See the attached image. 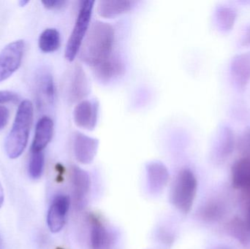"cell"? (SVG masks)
Masks as SVG:
<instances>
[{
  "instance_id": "obj_1",
  "label": "cell",
  "mask_w": 250,
  "mask_h": 249,
  "mask_svg": "<svg viewBox=\"0 0 250 249\" xmlns=\"http://www.w3.org/2000/svg\"><path fill=\"white\" fill-rule=\"evenodd\" d=\"M114 30L109 23L95 20L89 26L79 51L81 59L93 67L112 54Z\"/></svg>"
},
{
  "instance_id": "obj_2",
  "label": "cell",
  "mask_w": 250,
  "mask_h": 249,
  "mask_svg": "<svg viewBox=\"0 0 250 249\" xmlns=\"http://www.w3.org/2000/svg\"><path fill=\"white\" fill-rule=\"evenodd\" d=\"M33 113V105L29 100H23L18 108L13 127L4 143L6 153L10 159L19 157L26 149Z\"/></svg>"
},
{
  "instance_id": "obj_3",
  "label": "cell",
  "mask_w": 250,
  "mask_h": 249,
  "mask_svg": "<svg viewBox=\"0 0 250 249\" xmlns=\"http://www.w3.org/2000/svg\"><path fill=\"white\" fill-rule=\"evenodd\" d=\"M197 187L198 183L193 172L189 169L182 170L172 184L170 203L182 213H189L196 196Z\"/></svg>"
},
{
  "instance_id": "obj_4",
  "label": "cell",
  "mask_w": 250,
  "mask_h": 249,
  "mask_svg": "<svg viewBox=\"0 0 250 249\" xmlns=\"http://www.w3.org/2000/svg\"><path fill=\"white\" fill-rule=\"evenodd\" d=\"M95 1L92 0L82 1L79 15L71 35L69 38L65 49V58L72 61L80 51L81 46L90 26V20Z\"/></svg>"
},
{
  "instance_id": "obj_5",
  "label": "cell",
  "mask_w": 250,
  "mask_h": 249,
  "mask_svg": "<svg viewBox=\"0 0 250 249\" xmlns=\"http://www.w3.org/2000/svg\"><path fill=\"white\" fill-rule=\"evenodd\" d=\"M25 44L19 39L6 45L0 52V83L12 76L20 67Z\"/></svg>"
},
{
  "instance_id": "obj_6",
  "label": "cell",
  "mask_w": 250,
  "mask_h": 249,
  "mask_svg": "<svg viewBox=\"0 0 250 249\" xmlns=\"http://www.w3.org/2000/svg\"><path fill=\"white\" fill-rule=\"evenodd\" d=\"M70 181L73 204L76 209L82 210L86 207L89 199L91 184L89 174L73 165L70 168Z\"/></svg>"
},
{
  "instance_id": "obj_7",
  "label": "cell",
  "mask_w": 250,
  "mask_h": 249,
  "mask_svg": "<svg viewBox=\"0 0 250 249\" xmlns=\"http://www.w3.org/2000/svg\"><path fill=\"white\" fill-rule=\"evenodd\" d=\"M73 147L76 159L80 163L88 165L96 156L99 140L80 132H76L73 134Z\"/></svg>"
},
{
  "instance_id": "obj_8",
  "label": "cell",
  "mask_w": 250,
  "mask_h": 249,
  "mask_svg": "<svg viewBox=\"0 0 250 249\" xmlns=\"http://www.w3.org/2000/svg\"><path fill=\"white\" fill-rule=\"evenodd\" d=\"M70 205V199L67 196L60 194L54 197L47 215V224L51 232L57 233L62 230Z\"/></svg>"
},
{
  "instance_id": "obj_9",
  "label": "cell",
  "mask_w": 250,
  "mask_h": 249,
  "mask_svg": "<svg viewBox=\"0 0 250 249\" xmlns=\"http://www.w3.org/2000/svg\"><path fill=\"white\" fill-rule=\"evenodd\" d=\"M99 114L98 101L82 100L79 102L73 111V118L78 127L85 130L95 128Z\"/></svg>"
},
{
  "instance_id": "obj_10",
  "label": "cell",
  "mask_w": 250,
  "mask_h": 249,
  "mask_svg": "<svg viewBox=\"0 0 250 249\" xmlns=\"http://www.w3.org/2000/svg\"><path fill=\"white\" fill-rule=\"evenodd\" d=\"M92 69L98 80L102 83H108L124 73L125 64L118 55L111 54Z\"/></svg>"
},
{
  "instance_id": "obj_11",
  "label": "cell",
  "mask_w": 250,
  "mask_h": 249,
  "mask_svg": "<svg viewBox=\"0 0 250 249\" xmlns=\"http://www.w3.org/2000/svg\"><path fill=\"white\" fill-rule=\"evenodd\" d=\"M230 75L236 89L245 90L250 81V51L235 56L230 62Z\"/></svg>"
},
{
  "instance_id": "obj_12",
  "label": "cell",
  "mask_w": 250,
  "mask_h": 249,
  "mask_svg": "<svg viewBox=\"0 0 250 249\" xmlns=\"http://www.w3.org/2000/svg\"><path fill=\"white\" fill-rule=\"evenodd\" d=\"M147 181L150 192L160 194L167 186L169 172L164 164L153 161L146 165Z\"/></svg>"
},
{
  "instance_id": "obj_13",
  "label": "cell",
  "mask_w": 250,
  "mask_h": 249,
  "mask_svg": "<svg viewBox=\"0 0 250 249\" xmlns=\"http://www.w3.org/2000/svg\"><path fill=\"white\" fill-rule=\"evenodd\" d=\"M89 222L91 225L90 242L92 249H111L114 243L112 233L94 215L89 217Z\"/></svg>"
},
{
  "instance_id": "obj_14",
  "label": "cell",
  "mask_w": 250,
  "mask_h": 249,
  "mask_svg": "<svg viewBox=\"0 0 250 249\" xmlns=\"http://www.w3.org/2000/svg\"><path fill=\"white\" fill-rule=\"evenodd\" d=\"M54 133V122L48 116H43L37 123L31 152H42L51 142Z\"/></svg>"
},
{
  "instance_id": "obj_15",
  "label": "cell",
  "mask_w": 250,
  "mask_h": 249,
  "mask_svg": "<svg viewBox=\"0 0 250 249\" xmlns=\"http://www.w3.org/2000/svg\"><path fill=\"white\" fill-rule=\"evenodd\" d=\"M89 85L82 66L76 65L69 86V96L73 102H81L89 94Z\"/></svg>"
},
{
  "instance_id": "obj_16",
  "label": "cell",
  "mask_w": 250,
  "mask_h": 249,
  "mask_svg": "<svg viewBox=\"0 0 250 249\" xmlns=\"http://www.w3.org/2000/svg\"><path fill=\"white\" fill-rule=\"evenodd\" d=\"M231 175L233 188L246 190L250 194V156H245L233 164Z\"/></svg>"
},
{
  "instance_id": "obj_17",
  "label": "cell",
  "mask_w": 250,
  "mask_h": 249,
  "mask_svg": "<svg viewBox=\"0 0 250 249\" xmlns=\"http://www.w3.org/2000/svg\"><path fill=\"white\" fill-rule=\"evenodd\" d=\"M236 140L231 128L228 126H222L216 135L215 153L220 159H226L233 152Z\"/></svg>"
},
{
  "instance_id": "obj_18",
  "label": "cell",
  "mask_w": 250,
  "mask_h": 249,
  "mask_svg": "<svg viewBox=\"0 0 250 249\" xmlns=\"http://www.w3.org/2000/svg\"><path fill=\"white\" fill-rule=\"evenodd\" d=\"M237 18L234 9L228 6H219L214 12V21L220 32L227 33L233 29Z\"/></svg>"
},
{
  "instance_id": "obj_19",
  "label": "cell",
  "mask_w": 250,
  "mask_h": 249,
  "mask_svg": "<svg viewBox=\"0 0 250 249\" xmlns=\"http://www.w3.org/2000/svg\"><path fill=\"white\" fill-rule=\"evenodd\" d=\"M132 1L101 0L98 2L97 11L104 18H112L126 13L132 8Z\"/></svg>"
},
{
  "instance_id": "obj_20",
  "label": "cell",
  "mask_w": 250,
  "mask_h": 249,
  "mask_svg": "<svg viewBox=\"0 0 250 249\" xmlns=\"http://www.w3.org/2000/svg\"><path fill=\"white\" fill-rule=\"evenodd\" d=\"M229 234L239 242L246 247H250V228L246 220L234 218L228 225Z\"/></svg>"
},
{
  "instance_id": "obj_21",
  "label": "cell",
  "mask_w": 250,
  "mask_h": 249,
  "mask_svg": "<svg viewBox=\"0 0 250 249\" xmlns=\"http://www.w3.org/2000/svg\"><path fill=\"white\" fill-rule=\"evenodd\" d=\"M40 49L44 53L57 51L60 45V32L54 28H48L41 33L38 40Z\"/></svg>"
},
{
  "instance_id": "obj_22",
  "label": "cell",
  "mask_w": 250,
  "mask_h": 249,
  "mask_svg": "<svg viewBox=\"0 0 250 249\" xmlns=\"http://www.w3.org/2000/svg\"><path fill=\"white\" fill-rule=\"evenodd\" d=\"M38 87L40 93L49 102H52L55 97V86L52 76L49 72L41 71L38 76Z\"/></svg>"
},
{
  "instance_id": "obj_23",
  "label": "cell",
  "mask_w": 250,
  "mask_h": 249,
  "mask_svg": "<svg viewBox=\"0 0 250 249\" xmlns=\"http://www.w3.org/2000/svg\"><path fill=\"white\" fill-rule=\"evenodd\" d=\"M44 165L45 156L43 152H31L28 168L29 176L32 179H39L43 172Z\"/></svg>"
},
{
  "instance_id": "obj_24",
  "label": "cell",
  "mask_w": 250,
  "mask_h": 249,
  "mask_svg": "<svg viewBox=\"0 0 250 249\" xmlns=\"http://www.w3.org/2000/svg\"><path fill=\"white\" fill-rule=\"evenodd\" d=\"M222 214H223V209L221 206H219L218 203H214V202H209L204 205L199 212L201 219L208 222L217 220Z\"/></svg>"
},
{
  "instance_id": "obj_25",
  "label": "cell",
  "mask_w": 250,
  "mask_h": 249,
  "mask_svg": "<svg viewBox=\"0 0 250 249\" xmlns=\"http://www.w3.org/2000/svg\"><path fill=\"white\" fill-rule=\"evenodd\" d=\"M236 146L242 153H250V127L245 129L238 137Z\"/></svg>"
},
{
  "instance_id": "obj_26",
  "label": "cell",
  "mask_w": 250,
  "mask_h": 249,
  "mask_svg": "<svg viewBox=\"0 0 250 249\" xmlns=\"http://www.w3.org/2000/svg\"><path fill=\"white\" fill-rule=\"evenodd\" d=\"M19 95L15 92H10V91H0V104L16 102L19 100Z\"/></svg>"
},
{
  "instance_id": "obj_27",
  "label": "cell",
  "mask_w": 250,
  "mask_h": 249,
  "mask_svg": "<svg viewBox=\"0 0 250 249\" xmlns=\"http://www.w3.org/2000/svg\"><path fill=\"white\" fill-rule=\"evenodd\" d=\"M10 112L7 108L0 106V130H3L8 122Z\"/></svg>"
},
{
  "instance_id": "obj_28",
  "label": "cell",
  "mask_w": 250,
  "mask_h": 249,
  "mask_svg": "<svg viewBox=\"0 0 250 249\" xmlns=\"http://www.w3.org/2000/svg\"><path fill=\"white\" fill-rule=\"evenodd\" d=\"M42 4L46 8L54 10V9H60L65 4L66 1L64 0H49V1H42Z\"/></svg>"
},
{
  "instance_id": "obj_29",
  "label": "cell",
  "mask_w": 250,
  "mask_h": 249,
  "mask_svg": "<svg viewBox=\"0 0 250 249\" xmlns=\"http://www.w3.org/2000/svg\"><path fill=\"white\" fill-rule=\"evenodd\" d=\"M242 42V45H245V46H250V26H248L245 30Z\"/></svg>"
},
{
  "instance_id": "obj_30",
  "label": "cell",
  "mask_w": 250,
  "mask_h": 249,
  "mask_svg": "<svg viewBox=\"0 0 250 249\" xmlns=\"http://www.w3.org/2000/svg\"><path fill=\"white\" fill-rule=\"evenodd\" d=\"M3 203H4V191H3L2 187L0 183V209L2 206Z\"/></svg>"
},
{
  "instance_id": "obj_31",
  "label": "cell",
  "mask_w": 250,
  "mask_h": 249,
  "mask_svg": "<svg viewBox=\"0 0 250 249\" xmlns=\"http://www.w3.org/2000/svg\"><path fill=\"white\" fill-rule=\"evenodd\" d=\"M29 1L28 0H21L19 1V4H20L21 7H24L26 4H27Z\"/></svg>"
},
{
  "instance_id": "obj_32",
  "label": "cell",
  "mask_w": 250,
  "mask_h": 249,
  "mask_svg": "<svg viewBox=\"0 0 250 249\" xmlns=\"http://www.w3.org/2000/svg\"><path fill=\"white\" fill-rule=\"evenodd\" d=\"M4 244H3L2 240H1V237H0V249H4Z\"/></svg>"
},
{
  "instance_id": "obj_33",
  "label": "cell",
  "mask_w": 250,
  "mask_h": 249,
  "mask_svg": "<svg viewBox=\"0 0 250 249\" xmlns=\"http://www.w3.org/2000/svg\"><path fill=\"white\" fill-rule=\"evenodd\" d=\"M57 249H62V248H57Z\"/></svg>"
}]
</instances>
